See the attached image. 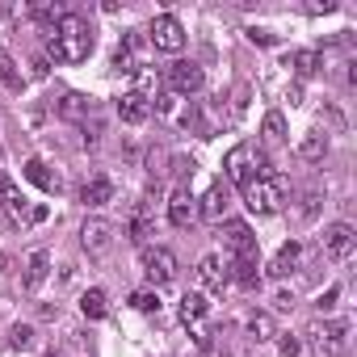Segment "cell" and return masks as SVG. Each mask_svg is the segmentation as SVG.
<instances>
[{
    "label": "cell",
    "instance_id": "1",
    "mask_svg": "<svg viewBox=\"0 0 357 357\" xmlns=\"http://www.w3.org/2000/svg\"><path fill=\"white\" fill-rule=\"evenodd\" d=\"M47 55H51L55 63H84V59L93 55V26H89L80 13H63V17L51 26Z\"/></svg>",
    "mask_w": 357,
    "mask_h": 357
},
{
    "label": "cell",
    "instance_id": "2",
    "mask_svg": "<svg viewBox=\"0 0 357 357\" xmlns=\"http://www.w3.org/2000/svg\"><path fill=\"white\" fill-rule=\"evenodd\" d=\"M223 168H227V181L240 185V190H248L252 181H261V176H273L269 155H265L261 147H252V143H236V147L227 151Z\"/></svg>",
    "mask_w": 357,
    "mask_h": 357
},
{
    "label": "cell",
    "instance_id": "3",
    "mask_svg": "<svg viewBox=\"0 0 357 357\" xmlns=\"http://www.w3.org/2000/svg\"><path fill=\"white\" fill-rule=\"evenodd\" d=\"M244 206L252 211V215H278L282 206H286V181L273 172V176H261V181H252L248 190H244Z\"/></svg>",
    "mask_w": 357,
    "mask_h": 357
},
{
    "label": "cell",
    "instance_id": "4",
    "mask_svg": "<svg viewBox=\"0 0 357 357\" xmlns=\"http://www.w3.org/2000/svg\"><path fill=\"white\" fill-rule=\"evenodd\" d=\"M307 336H311V349L319 357H340L349 349V324L344 319H315Z\"/></svg>",
    "mask_w": 357,
    "mask_h": 357
},
{
    "label": "cell",
    "instance_id": "5",
    "mask_svg": "<svg viewBox=\"0 0 357 357\" xmlns=\"http://www.w3.org/2000/svg\"><path fill=\"white\" fill-rule=\"evenodd\" d=\"M147 43H151L155 51H164V55H181L185 30H181V22H176V17L160 13V17H151V26H147Z\"/></svg>",
    "mask_w": 357,
    "mask_h": 357
},
{
    "label": "cell",
    "instance_id": "6",
    "mask_svg": "<svg viewBox=\"0 0 357 357\" xmlns=\"http://www.w3.org/2000/svg\"><path fill=\"white\" fill-rule=\"evenodd\" d=\"M0 206H5L22 227H26V223H43V219H47V206H30V202L22 198V190L9 181L5 172H0Z\"/></svg>",
    "mask_w": 357,
    "mask_h": 357
},
{
    "label": "cell",
    "instance_id": "7",
    "mask_svg": "<svg viewBox=\"0 0 357 357\" xmlns=\"http://www.w3.org/2000/svg\"><path fill=\"white\" fill-rule=\"evenodd\" d=\"M202 84H206V72L194 59H176L168 68V93H176V97H198Z\"/></svg>",
    "mask_w": 357,
    "mask_h": 357
},
{
    "label": "cell",
    "instance_id": "8",
    "mask_svg": "<svg viewBox=\"0 0 357 357\" xmlns=\"http://www.w3.org/2000/svg\"><path fill=\"white\" fill-rule=\"evenodd\" d=\"M143 278L155 282V286H168V282L176 278V257H172V248H164V244L143 248Z\"/></svg>",
    "mask_w": 357,
    "mask_h": 357
},
{
    "label": "cell",
    "instance_id": "9",
    "mask_svg": "<svg viewBox=\"0 0 357 357\" xmlns=\"http://www.w3.org/2000/svg\"><path fill=\"white\" fill-rule=\"evenodd\" d=\"M223 244L231 248V261L257 257V236H252V227L240 223V219H223Z\"/></svg>",
    "mask_w": 357,
    "mask_h": 357
},
{
    "label": "cell",
    "instance_id": "10",
    "mask_svg": "<svg viewBox=\"0 0 357 357\" xmlns=\"http://www.w3.org/2000/svg\"><path fill=\"white\" fill-rule=\"evenodd\" d=\"M80 244H84L89 257H105V252L114 248V223H105V219H89V223L80 227Z\"/></svg>",
    "mask_w": 357,
    "mask_h": 357
},
{
    "label": "cell",
    "instance_id": "11",
    "mask_svg": "<svg viewBox=\"0 0 357 357\" xmlns=\"http://www.w3.org/2000/svg\"><path fill=\"white\" fill-rule=\"evenodd\" d=\"M198 282H202L211 294H223V290L231 286V269H227V261H223V257H215V252H211V257H202V261H198Z\"/></svg>",
    "mask_w": 357,
    "mask_h": 357
},
{
    "label": "cell",
    "instance_id": "12",
    "mask_svg": "<svg viewBox=\"0 0 357 357\" xmlns=\"http://www.w3.org/2000/svg\"><path fill=\"white\" fill-rule=\"evenodd\" d=\"M353 248H357V231H353L349 223H332V227H324V252H328V257L344 261V257H353Z\"/></svg>",
    "mask_w": 357,
    "mask_h": 357
},
{
    "label": "cell",
    "instance_id": "13",
    "mask_svg": "<svg viewBox=\"0 0 357 357\" xmlns=\"http://www.w3.org/2000/svg\"><path fill=\"white\" fill-rule=\"evenodd\" d=\"M139 47H143V38H139V30H126L122 34V43H118V51H114V72H139Z\"/></svg>",
    "mask_w": 357,
    "mask_h": 357
},
{
    "label": "cell",
    "instance_id": "14",
    "mask_svg": "<svg viewBox=\"0 0 357 357\" xmlns=\"http://www.w3.org/2000/svg\"><path fill=\"white\" fill-rule=\"evenodd\" d=\"M118 118H122L126 126H143V122L151 118V101H147L143 93H122V97H118Z\"/></svg>",
    "mask_w": 357,
    "mask_h": 357
},
{
    "label": "cell",
    "instance_id": "15",
    "mask_svg": "<svg viewBox=\"0 0 357 357\" xmlns=\"http://www.w3.org/2000/svg\"><path fill=\"white\" fill-rule=\"evenodd\" d=\"M47 273H51V252H47V248H34V252L26 257V273H22V286L34 294V290H43Z\"/></svg>",
    "mask_w": 357,
    "mask_h": 357
},
{
    "label": "cell",
    "instance_id": "16",
    "mask_svg": "<svg viewBox=\"0 0 357 357\" xmlns=\"http://www.w3.org/2000/svg\"><path fill=\"white\" fill-rule=\"evenodd\" d=\"M168 223L172 227H190L194 223V194H190V185H176L172 190V198H168Z\"/></svg>",
    "mask_w": 357,
    "mask_h": 357
},
{
    "label": "cell",
    "instance_id": "17",
    "mask_svg": "<svg viewBox=\"0 0 357 357\" xmlns=\"http://www.w3.org/2000/svg\"><path fill=\"white\" fill-rule=\"evenodd\" d=\"M227 206H231V190L219 181V185H211L206 198H202V219H206V223H223V219H227Z\"/></svg>",
    "mask_w": 357,
    "mask_h": 357
},
{
    "label": "cell",
    "instance_id": "18",
    "mask_svg": "<svg viewBox=\"0 0 357 357\" xmlns=\"http://www.w3.org/2000/svg\"><path fill=\"white\" fill-rule=\"evenodd\" d=\"M26 176L43 190V194H59L63 190V181H59V172H51V164L47 160H26Z\"/></svg>",
    "mask_w": 357,
    "mask_h": 357
},
{
    "label": "cell",
    "instance_id": "19",
    "mask_svg": "<svg viewBox=\"0 0 357 357\" xmlns=\"http://www.w3.org/2000/svg\"><path fill=\"white\" fill-rule=\"evenodd\" d=\"M93 114H97V105H93L89 93H68V97L59 101V118H68V122H84V118H93Z\"/></svg>",
    "mask_w": 357,
    "mask_h": 357
},
{
    "label": "cell",
    "instance_id": "20",
    "mask_svg": "<svg viewBox=\"0 0 357 357\" xmlns=\"http://www.w3.org/2000/svg\"><path fill=\"white\" fill-rule=\"evenodd\" d=\"M298 261H303V244H298V240H290V244H282V248H278V257L269 261V273H273V278H290V273L298 269Z\"/></svg>",
    "mask_w": 357,
    "mask_h": 357
},
{
    "label": "cell",
    "instance_id": "21",
    "mask_svg": "<svg viewBox=\"0 0 357 357\" xmlns=\"http://www.w3.org/2000/svg\"><path fill=\"white\" fill-rule=\"evenodd\" d=\"M80 202H84V206H105V202H114L109 176H89V181L80 185Z\"/></svg>",
    "mask_w": 357,
    "mask_h": 357
},
{
    "label": "cell",
    "instance_id": "22",
    "mask_svg": "<svg viewBox=\"0 0 357 357\" xmlns=\"http://www.w3.org/2000/svg\"><path fill=\"white\" fill-rule=\"evenodd\" d=\"M126 231H130V240H135V244H143V240L151 236V211H147L143 202L130 211V223H126Z\"/></svg>",
    "mask_w": 357,
    "mask_h": 357
},
{
    "label": "cell",
    "instance_id": "23",
    "mask_svg": "<svg viewBox=\"0 0 357 357\" xmlns=\"http://www.w3.org/2000/svg\"><path fill=\"white\" fill-rule=\"evenodd\" d=\"M206 311H211V303H206L202 294H185V298H181V324H194V328H198V324L206 319Z\"/></svg>",
    "mask_w": 357,
    "mask_h": 357
},
{
    "label": "cell",
    "instance_id": "24",
    "mask_svg": "<svg viewBox=\"0 0 357 357\" xmlns=\"http://www.w3.org/2000/svg\"><path fill=\"white\" fill-rule=\"evenodd\" d=\"M227 269H231V282H240V286H257V282H261V273H257V257L227 261Z\"/></svg>",
    "mask_w": 357,
    "mask_h": 357
},
{
    "label": "cell",
    "instance_id": "25",
    "mask_svg": "<svg viewBox=\"0 0 357 357\" xmlns=\"http://www.w3.org/2000/svg\"><path fill=\"white\" fill-rule=\"evenodd\" d=\"M248 336H252V340H273V336H278L273 315H269V311H252V315H248Z\"/></svg>",
    "mask_w": 357,
    "mask_h": 357
},
{
    "label": "cell",
    "instance_id": "26",
    "mask_svg": "<svg viewBox=\"0 0 357 357\" xmlns=\"http://www.w3.org/2000/svg\"><path fill=\"white\" fill-rule=\"evenodd\" d=\"M290 63H294V72L307 80V76H319V68H324V55H319V51H294V59H290Z\"/></svg>",
    "mask_w": 357,
    "mask_h": 357
},
{
    "label": "cell",
    "instance_id": "27",
    "mask_svg": "<svg viewBox=\"0 0 357 357\" xmlns=\"http://www.w3.org/2000/svg\"><path fill=\"white\" fill-rule=\"evenodd\" d=\"M261 135H265V143H286V118L278 109H269L261 122Z\"/></svg>",
    "mask_w": 357,
    "mask_h": 357
},
{
    "label": "cell",
    "instance_id": "28",
    "mask_svg": "<svg viewBox=\"0 0 357 357\" xmlns=\"http://www.w3.org/2000/svg\"><path fill=\"white\" fill-rule=\"evenodd\" d=\"M298 155H303V160H324V155H328V139L315 135V130L303 135V139H298Z\"/></svg>",
    "mask_w": 357,
    "mask_h": 357
},
{
    "label": "cell",
    "instance_id": "29",
    "mask_svg": "<svg viewBox=\"0 0 357 357\" xmlns=\"http://www.w3.org/2000/svg\"><path fill=\"white\" fill-rule=\"evenodd\" d=\"M80 311H84L89 319H105V311H109V303H105V290H84V298H80Z\"/></svg>",
    "mask_w": 357,
    "mask_h": 357
},
{
    "label": "cell",
    "instance_id": "30",
    "mask_svg": "<svg viewBox=\"0 0 357 357\" xmlns=\"http://www.w3.org/2000/svg\"><path fill=\"white\" fill-rule=\"evenodd\" d=\"M0 84H5L9 93H22V72H17V63L0 51Z\"/></svg>",
    "mask_w": 357,
    "mask_h": 357
},
{
    "label": "cell",
    "instance_id": "31",
    "mask_svg": "<svg viewBox=\"0 0 357 357\" xmlns=\"http://www.w3.org/2000/svg\"><path fill=\"white\" fill-rule=\"evenodd\" d=\"M34 336H38V332H34L30 324H13V328H9V344H13V349H34Z\"/></svg>",
    "mask_w": 357,
    "mask_h": 357
},
{
    "label": "cell",
    "instance_id": "32",
    "mask_svg": "<svg viewBox=\"0 0 357 357\" xmlns=\"http://www.w3.org/2000/svg\"><path fill=\"white\" fill-rule=\"evenodd\" d=\"M101 135H105V122L93 114V118H84V147H97L101 143Z\"/></svg>",
    "mask_w": 357,
    "mask_h": 357
},
{
    "label": "cell",
    "instance_id": "33",
    "mask_svg": "<svg viewBox=\"0 0 357 357\" xmlns=\"http://www.w3.org/2000/svg\"><path fill=\"white\" fill-rule=\"evenodd\" d=\"M130 303H135V311H155V307H160V298H155L151 290H139V294H130Z\"/></svg>",
    "mask_w": 357,
    "mask_h": 357
},
{
    "label": "cell",
    "instance_id": "34",
    "mask_svg": "<svg viewBox=\"0 0 357 357\" xmlns=\"http://www.w3.org/2000/svg\"><path fill=\"white\" fill-rule=\"evenodd\" d=\"M278 344H282V357H298V349H303V344H298V336H290V332H286Z\"/></svg>",
    "mask_w": 357,
    "mask_h": 357
},
{
    "label": "cell",
    "instance_id": "35",
    "mask_svg": "<svg viewBox=\"0 0 357 357\" xmlns=\"http://www.w3.org/2000/svg\"><path fill=\"white\" fill-rule=\"evenodd\" d=\"M248 38H252L257 47H273V43H278V38H273L269 30H248Z\"/></svg>",
    "mask_w": 357,
    "mask_h": 357
},
{
    "label": "cell",
    "instance_id": "36",
    "mask_svg": "<svg viewBox=\"0 0 357 357\" xmlns=\"http://www.w3.org/2000/svg\"><path fill=\"white\" fill-rule=\"evenodd\" d=\"M172 164H176V168H172L176 176H185V172H194V160H185V155H172Z\"/></svg>",
    "mask_w": 357,
    "mask_h": 357
},
{
    "label": "cell",
    "instance_id": "37",
    "mask_svg": "<svg viewBox=\"0 0 357 357\" xmlns=\"http://www.w3.org/2000/svg\"><path fill=\"white\" fill-rule=\"evenodd\" d=\"M336 294H340V286H332V290H328V294L319 298V307H332V303H336Z\"/></svg>",
    "mask_w": 357,
    "mask_h": 357
}]
</instances>
